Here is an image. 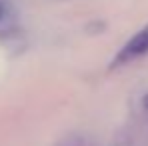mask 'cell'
I'll use <instances>...</instances> for the list:
<instances>
[{
    "mask_svg": "<svg viewBox=\"0 0 148 146\" xmlns=\"http://www.w3.org/2000/svg\"><path fill=\"white\" fill-rule=\"evenodd\" d=\"M148 54V24L144 28H140L126 44L122 46V50L116 54V58H112V68L128 64L132 60H136L138 56Z\"/></svg>",
    "mask_w": 148,
    "mask_h": 146,
    "instance_id": "obj_1",
    "label": "cell"
},
{
    "mask_svg": "<svg viewBox=\"0 0 148 146\" xmlns=\"http://www.w3.org/2000/svg\"><path fill=\"white\" fill-rule=\"evenodd\" d=\"M142 104H144V108H148V94L144 96V100H142Z\"/></svg>",
    "mask_w": 148,
    "mask_h": 146,
    "instance_id": "obj_2",
    "label": "cell"
},
{
    "mask_svg": "<svg viewBox=\"0 0 148 146\" xmlns=\"http://www.w3.org/2000/svg\"><path fill=\"white\" fill-rule=\"evenodd\" d=\"M2 12H4V8H2V2H0V18H2Z\"/></svg>",
    "mask_w": 148,
    "mask_h": 146,
    "instance_id": "obj_3",
    "label": "cell"
}]
</instances>
